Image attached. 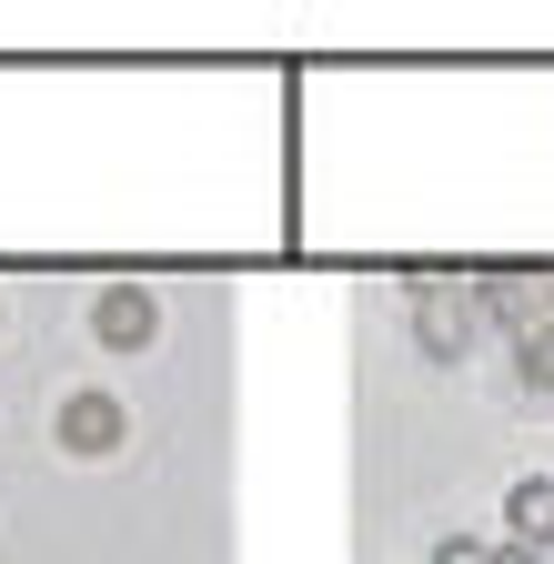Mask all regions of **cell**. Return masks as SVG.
Here are the masks:
<instances>
[{
    "label": "cell",
    "instance_id": "2",
    "mask_svg": "<svg viewBox=\"0 0 554 564\" xmlns=\"http://www.w3.org/2000/svg\"><path fill=\"white\" fill-rule=\"evenodd\" d=\"M474 323H484L474 282H464V293H444V282H434V303H424V343H434V352H464V343H474Z\"/></svg>",
    "mask_w": 554,
    "mask_h": 564
},
{
    "label": "cell",
    "instance_id": "4",
    "mask_svg": "<svg viewBox=\"0 0 554 564\" xmlns=\"http://www.w3.org/2000/svg\"><path fill=\"white\" fill-rule=\"evenodd\" d=\"M152 333H162V313L142 293H101V343H152Z\"/></svg>",
    "mask_w": 554,
    "mask_h": 564
},
{
    "label": "cell",
    "instance_id": "1",
    "mask_svg": "<svg viewBox=\"0 0 554 564\" xmlns=\"http://www.w3.org/2000/svg\"><path fill=\"white\" fill-rule=\"evenodd\" d=\"M474 293H484V313H504L514 333H544L554 323V272H484Z\"/></svg>",
    "mask_w": 554,
    "mask_h": 564
},
{
    "label": "cell",
    "instance_id": "3",
    "mask_svg": "<svg viewBox=\"0 0 554 564\" xmlns=\"http://www.w3.org/2000/svg\"><path fill=\"white\" fill-rule=\"evenodd\" d=\"M121 434H131V423H121L111 393H82L72 413H61V444H72V454H101V444H121Z\"/></svg>",
    "mask_w": 554,
    "mask_h": 564
},
{
    "label": "cell",
    "instance_id": "7",
    "mask_svg": "<svg viewBox=\"0 0 554 564\" xmlns=\"http://www.w3.org/2000/svg\"><path fill=\"white\" fill-rule=\"evenodd\" d=\"M495 564H544V554H534V544H504V554H495Z\"/></svg>",
    "mask_w": 554,
    "mask_h": 564
},
{
    "label": "cell",
    "instance_id": "6",
    "mask_svg": "<svg viewBox=\"0 0 554 564\" xmlns=\"http://www.w3.org/2000/svg\"><path fill=\"white\" fill-rule=\"evenodd\" d=\"M524 383H544V393H554V323H544V333H524Z\"/></svg>",
    "mask_w": 554,
    "mask_h": 564
},
{
    "label": "cell",
    "instance_id": "5",
    "mask_svg": "<svg viewBox=\"0 0 554 564\" xmlns=\"http://www.w3.org/2000/svg\"><path fill=\"white\" fill-rule=\"evenodd\" d=\"M504 524H514L524 544H544V534H554V474H544V484H514V494H504Z\"/></svg>",
    "mask_w": 554,
    "mask_h": 564
}]
</instances>
